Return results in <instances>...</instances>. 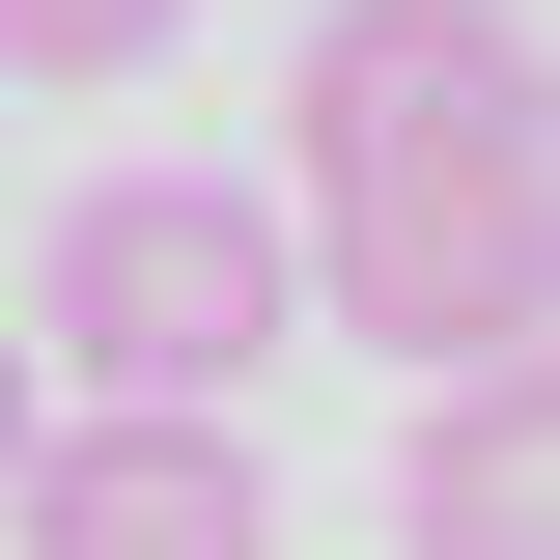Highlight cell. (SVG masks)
<instances>
[{
	"label": "cell",
	"instance_id": "obj_1",
	"mask_svg": "<svg viewBox=\"0 0 560 560\" xmlns=\"http://www.w3.org/2000/svg\"><path fill=\"white\" fill-rule=\"evenodd\" d=\"M280 253L364 364H533L560 308V140H533V28L504 0H337L280 84Z\"/></svg>",
	"mask_w": 560,
	"mask_h": 560
},
{
	"label": "cell",
	"instance_id": "obj_2",
	"mask_svg": "<svg viewBox=\"0 0 560 560\" xmlns=\"http://www.w3.org/2000/svg\"><path fill=\"white\" fill-rule=\"evenodd\" d=\"M280 308H308V253H280L253 168H113V197L28 224V364L57 393H253Z\"/></svg>",
	"mask_w": 560,
	"mask_h": 560
},
{
	"label": "cell",
	"instance_id": "obj_3",
	"mask_svg": "<svg viewBox=\"0 0 560 560\" xmlns=\"http://www.w3.org/2000/svg\"><path fill=\"white\" fill-rule=\"evenodd\" d=\"M0 560H280V477L224 393H57L0 477Z\"/></svg>",
	"mask_w": 560,
	"mask_h": 560
},
{
	"label": "cell",
	"instance_id": "obj_4",
	"mask_svg": "<svg viewBox=\"0 0 560 560\" xmlns=\"http://www.w3.org/2000/svg\"><path fill=\"white\" fill-rule=\"evenodd\" d=\"M420 560H560V448H533V364H448V420H420Z\"/></svg>",
	"mask_w": 560,
	"mask_h": 560
},
{
	"label": "cell",
	"instance_id": "obj_5",
	"mask_svg": "<svg viewBox=\"0 0 560 560\" xmlns=\"http://www.w3.org/2000/svg\"><path fill=\"white\" fill-rule=\"evenodd\" d=\"M197 0H0V84H140Z\"/></svg>",
	"mask_w": 560,
	"mask_h": 560
},
{
	"label": "cell",
	"instance_id": "obj_6",
	"mask_svg": "<svg viewBox=\"0 0 560 560\" xmlns=\"http://www.w3.org/2000/svg\"><path fill=\"white\" fill-rule=\"evenodd\" d=\"M28 420H57V364H28V337H0V477H28Z\"/></svg>",
	"mask_w": 560,
	"mask_h": 560
}]
</instances>
